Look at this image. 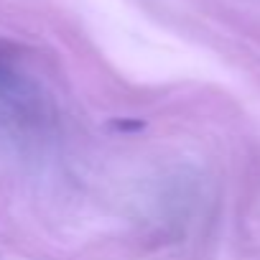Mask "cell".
Wrapping results in <instances>:
<instances>
[]
</instances>
